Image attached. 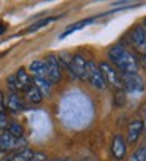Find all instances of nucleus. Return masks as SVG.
<instances>
[{
	"label": "nucleus",
	"instance_id": "obj_11",
	"mask_svg": "<svg viewBox=\"0 0 146 161\" xmlns=\"http://www.w3.org/2000/svg\"><path fill=\"white\" fill-rule=\"evenodd\" d=\"M143 129H144L143 120H133V121H130V125L127 128V142L129 144H135L140 139Z\"/></svg>",
	"mask_w": 146,
	"mask_h": 161
},
{
	"label": "nucleus",
	"instance_id": "obj_6",
	"mask_svg": "<svg viewBox=\"0 0 146 161\" xmlns=\"http://www.w3.org/2000/svg\"><path fill=\"white\" fill-rule=\"evenodd\" d=\"M100 69H102V74H103V78H105V83L111 85L113 88L116 89H121L123 88V81H121V74L116 70V69L110 64V62H102L99 64Z\"/></svg>",
	"mask_w": 146,
	"mask_h": 161
},
{
	"label": "nucleus",
	"instance_id": "obj_13",
	"mask_svg": "<svg viewBox=\"0 0 146 161\" xmlns=\"http://www.w3.org/2000/svg\"><path fill=\"white\" fill-rule=\"evenodd\" d=\"M29 72L34 78H46V62L44 59H35L29 64Z\"/></svg>",
	"mask_w": 146,
	"mask_h": 161
},
{
	"label": "nucleus",
	"instance_id": "obj_25",
	"mask_svg": "<svg viewBox=\"0 0 146 161\" xmlns=\"http://www.w3.org/2000/svg\"><path fill=\"white\" fill-rule=\"evenodd\" d=\"M143 117H144V120H143V126H144V129H146V105L143 107Z\"/></svg>",
	"mask_w": 146,
	"mask_h": 161
},
{
	"label": "nucleus",
	"instance_id": "obj_14",
	"mask_svg": "<svg viewBox=\"0 0 146 161\" xmlns=\"http://www.w3.org/2000/svg\"><path fill=\"white\" fill-rule=\"evenodd\" d=\"M94 21H95V18H86V19H81V21H78V22H73V24H70V26H68V27L64 31V34H60V38H65V37L71 35L73 32L81 31V29H84V27L91 26Z\"/></svg>",
	"mask_w": 146,
	"mask_h": 161
},
{
	"label": "nucleus",
	"instance_id": "obj_8",
	"mask_svg": "<svg viewBox=\"0 0 146 161\" xmlns=\"http://www.w3.org/2000/svg\"><path fill=\"white\" fill-rule=\"evenodd\" d=\"M70 74L75 78L87 80V61L81 54L71 56V67H70Z\"/></svg>",
	"mask_w": 146,
	"mask_h": 161
},
{
	"label": "nucleus",
	"instance_id": "obj_7",
	"mask_svg": "<svg viewBox=\"0 0 146 161\" xmlns=\"http://www.w3.org/2000/svg\"><path fill=\"white\" fill-rule=\"evenodd\" d=\"M130 42L138 53H141L143 56L146 54V29L143 27V24H138L130 31Z\"/></svg>",
	"mask_w": 146,
	"mask_h": 161
},
{
	"label": "nucleus",
	"instance_id": "obj_2",
	"mask_svg": "<svg viewBox=\"0 0 146 161\" xmlns=\"http://www.w3.org/2000/svg\"><path fill=\"white\" fill-rule=\"evenodd\" d=\"M7 85H8L11 93H18V91H27L34 85V80L30 78V75L26 69H19L14 75L8 77Z\"/></svg>",
	"mask_w": 146,
	"mask_h": 161
},
{
	"label": "nucleus",
	"instance_id": "obj_15",
	"mask_svg": "<svg viewBox=\"0 0 146 161\" xmlns=\"http://www.w3.org/2000/svg\"><path fill=\"white\" fill-rule=\"evenodd\" d=\"M54 21H57V16H48V18H43V19H38V21H35L34 24H30L24 32H27V34H34V32H37V31H40V29H43V27H46L48 24H51V22H54Z\"/></svg>",
	"mask_w": 146,
	"mask_h": 161
},
{
	"label": "nucleus",
	"instance_id": "obj_18",
	"mask_svg": "<svg viewBox=\"0 0 146 161\" xmlns=\"http://www.w3.org/2000/svg\"><path fill=\"white\" fill-rule=\"evenodd\" d=\"M34 156V152L30 148H22L21 152H18L16 155H13L8 161H30Z\"/></svg>",
	"mask_w": 146,
	"mask_h": 161
},
{
	"label": "nucleus",
	"instance_id": "obj_19",
	"mask_svg": "<svg viewBox=\"0 0 146 161\" xmlns=\"http://www.w3.org/2000/svg\"><path fill=\"white\" fill-rule=\"evenodd\" d=\"M7 131H8L11 136H14L16 139H22V137H24V128H22V125H19V123H16V121H11V123L8 125Z\"/></svg>",
	"mask_w": 146,
	"mask_h": 161
},
{
	"label": "nucleus",
	"instance_id": "obj_5",
	"mask_svg": "<svg viewBox=\"0 0 146 161\" xmlns=\"http://www.w3.org/2000/svg\"><path fill=\"white\" fill-rule=\"evenodd\" d=\"M44 62H46V78L51 81V85L59 83L60 78H62V70H60L59 58H56L54 54H50V56H46Z\"/></svg>",
	"mask_w": 146,
	"mask_h": 161
},
{
	"label": "nucleus",
	"instance_id": "obj_4",
	"mask_svg": "<svg viewBox=\"0 0 146 161\" xmlns=\"http://www.w3.org/2000/svg\"><path fill=\"white\" fill-rule=\"evenodd\" d=\"M87 80L95 89H105V86H107L100 65L94 61L87 62Z\"/></svg>",
	"mask_w": 146,
	"mask_h": 161
},
{
	"label": "nucleus",
	"instance_id": "obj_24",
	"mask_svg": "<svg viewBox=\"0 0 146 161\" xmlns=\"http://www.w3.org/2000/svg\"><path fill=\"white\" fill-rule=\"evenodd\" d=\"M7 32V24H5V22H2V21H0V35H3Z\"/></svg>",
	"mask_w": 146,
	"mask_h": 161
},
{
	"label": "nucleus",
	"instance_id": "obj_21",
	"mask_svg": "<svg viewBox=\"0 0 146 161\" xmlns=\"http://www.w3.org/2000/svg\"><path fill=\"white\" fill-rule=\"evenodd\" d=\"M8 125H10L8 117H7L5 113H0V129H5V128H8Z\"/></svg>",
	"mask_w": 146,
	"mask_h": 161
},
{
	"label": "nucleus",
	"instance_id": "obj_3",
	"mask_svg": "<svg viewBox=\"0 0 146 161\" xmlns=\"http://www.w3.org/2000/svg\"><path fill=\"white\" fill-rule=\"evenodd\" d=\"M123 88L130 94H140L144 91V81L138 74H121Z\"/></svg>",
	"mask_w": 146,
	"mask_h": 161
},
{
	"label": "nucleus",
	"instance_id": "obj_12",
	"mask_svg": "<svg viewBox=\"0 0 146 161\" xmlns=\"http://www.w3.org/2000/svg\"><path fill=\"white\" fill-rule=\"evenodd\" d=\"M5 107L13 112V113H18V112H22L24 108H26V105H24V101L21 99V96H18V93H10L7 101H5Z\"/></svg>",
	"mask_w": 146,
	"mask_h": 161
},
{
	"label": "nucleus",
	"instance_id": "obj_27",
	"mask_svg": "<svg viewBox=\"0 0 146 161\" xmlns=\"http://www.w3.org/2000/svg\"><path fill=\"white\" fill-rule=\"evenodd\" d=\"M143 27L146 29V18H144V21H143Z\"/></svg>",
	"mask_w": 146,
	"mask_h": 161
},
{
	"label": "nucleus",
	"instance_id": "obj_17",
	"mask_svg": "<svg viewBox=\"0 0 146 161\" xmlns=\"http://www.w3.org/2000/svg\"><path fill=\"white\" fill-rule=\"evenodd\" d=\"M26 96H27V101H29L30 104H40V102L43 101V94L40 93V89H38L35 85H32V86L26 91Z\"/></svg>",
	"mask_w": 146,
	"mask_h": 161
},
{
	"label": "nucleus",
	"instance_id": "obj_23",
	"mask_svg": "<svg viewBox=\"0 0 146 161\" xmlns=\"http://www.w3.org/2000/svg\"><path fill=\"white\" fill-rule=\"evenodd\" d=\"M5 110V97H3V93L0 91V113H3Z\"/></svg>",
	"mask_w": 146,
	"mask_h": 161
},
{
	"label": "nucleus",
	"instance_id": "obj_9",
	"mask_svg": "<svg viewBox=\"0 0 146 161\" xmlns=\"http://www.w3.org/2000/svg\"><path fill=\"white\" fill-rule=\"evenodd\" d=\"M26 145V141L22 139H16L14 136H11L8 131H3L0 134V148L2 150H16Z\"/></svg>",
	"mask_w": 146,
	"mask_h": 161
},
{
	"label": "nucleus",
	"instance_id": "obj_1",
	"mask_svg": "<svg viewBox=\"0 0 146 161\" xmlns=\"http://www.w3.org/2000/svg\"><path fill=\"white\" fill-rule=\"evenodd\" d=\"M108 59L121 74H137L138 72L137 58L124 47V45H119V43L113 45L108 50Z\"/></svg>",
	"mask_w": 146,
	"mask_h": 161
},
{
	"label": "nucleus",
	"instance_id": "obj_10",
	"mask_svg": "<svg viewBox=\"0 0 146 161\" xmlns=\"http://www.w3.org/2000/svg\"><path fill=\"white\" fill-rule=\"evenodd\" d=\"M126 152H127V144L124 141V137L121 134H116L113 137V142H111V153L114 156V159H123L126 156Z\"/></svg>",
	"mask_w": 146,
	"mask_h": 161
},
{
	"label": "nucleus",
	"instance_id": "obj_26",
	"mask_svg": "<svg viewBox=\"0 0 146 161\" xmlns=\"http://www.w3.org/2000/svg\"><path fill=\"white\" fill-rule=\"evenodd\" d=\"M143 65H144V67H146V54H144V56H143Z\"/></svg>",
	"mask_w": 146,
	"mask_h": 161
},
{
	"label": "nucleus",
	"instance_id": "obj_28",
	"mask_svg": "<svg viewBox=\"0 0 146 161\" xmlns=\"http://www.w3.org/2000/svg\"><path fill=\"white\" fill-rule=\"evenodd\" d=\"M56 161H65V159H56Z\"/></svg>",
	"mask_w": 146,
	"mask_h": 161
},
{
	"label": "nucleus",
	"instance_id": "obj_22",
	"mask_svg": "<svg viewBox=\"0 0 146 161\" xmlns=\"http://www.w3.org/2000/svg\"><path fill=\"white\" fill-rule=\"evenodd\" d=\"M30 161H46V155L44 153H35L34 152V156Z\"/></svg>",
	"mask_w": 146,
	"mask_h": 161
},
{
	"label": "nucleus",
	"instance_id": "obj_16",
	"mask_svg": "<svg viewBox=\"0 0 146 161\" xmlns=\"http://www.w3.org/2000/svg\"><path fill=\"white\" fill-rule=\"evenodd\" d=\"M34 85L40 89V93L43 94V97L44 96H50L53 85H51V81L48 80V78H34Z\"/></svg>",
	"mask_w": 146,
	"mask_h": 161
},
{
	"label": "nucleus",
	"instance_id": "obj_20",
	"mask_svg": "<svg viewBox=\"0 0 146 161\" xmlns=\"http://www.w3.org/2000/svg\"><path fill=\"white\" fill-rule=\"evenodd\" d=\"M130 161H146V145H143L138 150H135V153L132 155Z\"/></svg>",
	"mask_w": 146,
	"mask_h": 161
}]
</instances>
